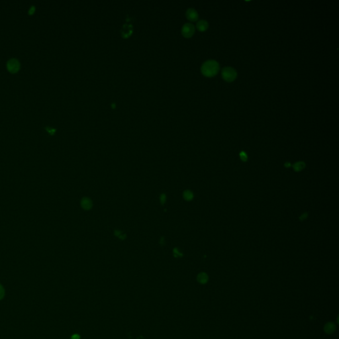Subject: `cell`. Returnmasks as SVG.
Instances as JSON below:
<instances>
[{"instance_id": "17", "label": "cell", "mask_w": 339, "mask_h": 339, "mask_svg": "<svg viewBox=\"0 0 339 339\" xmlns=\"http://www.w3.org/2000/svg\"><path fill=\"white\" fill-rule=\"evenodd\" d=\"M290 166L289 163H286V166Z\"/></svg>"}, {"instance_id": "3", "label": "cell", "mask_w": 339, "mask_h": 339, "mask_svg": "<svg viewBox=\"0 0 339 339\" xmlns=\"http://www.w3.org/2000/svg\"><path fill=\"white\" fill-rule=\"evenodd\" d=\"M8 70L12 74L17 73L20 69V63L15 58H11L7 63Z\"/></svg>"}, {"instance_id": "10", "label": "cell", "mask_w": 339, "mask_h": 339, "mask_svg": "<svg viewBox=\"0 0 339 339\" xmlns=\"http://www.w3.org/2000/svg\"><path fill=\"white\" fill-rule=\"evenodd\" d=\"M208 279L209 278L207 274L204 272H201L200 273H199L197 276V281L200 283H202V284L206 283L208 281Z\"/></svg>"}, {"instance_id": "2", "label": "cell", "mask_w": 339, "mask_h": 339, "mask_svg": "<svg viewBox=\"0 0 339 339\" xmlns=\"http://www.w3.org/2000/svg\"><path fill=\"white\" fill-rule=\"evenodd\" d=\"M221 76L227 82H232L236 80L237 77V72L236 70L232 67H224L221 72Z\"/></svg>"}, {"instance_id": "6", "label": "cell", "mask_w": 339, "mask_h": 339, "mask_svg": "<svg viewBox=\"0 0 339 339\" xmlns=\"http://www.w3.org/2000/svg\"><path fill=\"white\" fill-rule=\"evenodd\" d=\"M121 35L124 38L129 37L133 32V27L131 25H125L121 29Z\"/></svg>"}, {"instance_id": "5", "label": "cell", "mask_w": 339, "mask_h": 339, "mask_svg": "<svg viewBox=\"0 0 339 339\" xmlns=\"http://www.w3.org/2000/svg\"><path fill=\"white\" fill-rule=\"evenodd\" d=\"M186 17L188 18V20H190V21H193V22L196 21H197L199 17L198 13L194 9L192 8L189 9L186 11Z\"/></svg>"}, {"instance_id": "16", "label": "cell", "mask_w": 339, "mask_h": 339, "mask_svg": "<svg viewBox=\"0 0 339 339\" xmlns=\"http://www.w3.org/2000/svg\"><path fill=\"white\" fill-rule=\"evenodd\" d=\"M72 339H80V336L78 334H74L72 337Z\"/></svg>"}, {"instance_id": "13", "label": "cell", "mask_w": 339, "mask_h": 339, "mask_svg": "<svg viewBox=\"0 0 339 339\" xmlns=\"http://www.w3.org/2000/svg\"><path fill=\"white\" fill-rule=\"evenodd\" d=\"M239 156H240V159L242 160L243 162H245V161L247 160L248 156H247V154H246L245 152H244V151L240 152V154H239Z\"/></svg>"}, {"instance_id": "7", "label": "cell", "mask_w": 339, "mask_h": 339, "mask_svg": "<svg viewBox=\"0 0 339 339\" xmlns=\"http://www.w3.org/2000/svg\"><path fill=\"white\" fill-rule=\"evenodd\" d=\"M196 27L198 31H200L201 32H204L208 29L209 24L205 20H200L197 23Z\"/></svg>"}, {"instance_id": "11", "label": "cell", "mask_w": 339, "mask_h": 339, "mask_svg": "<svg viewBox=\"0 0 339 339\" xmlns=\"http://www.w3.org/2000/svg\"><path fill=\"white\" fill-rule=\"evenodd\" d=\"M305 167V164L304 162H298L295 163L293 165V168L294 169V170L296 172L301 171V170L304 169Z\"/></svg>"}, {"instance_id": "4", "label": "cell", "mask_w": 339, "mask_h": 339, "mask_svg": "<svg viewBox=\"0 0 339 339\" xmlns=\"http://www.w3.org/2000/svg\"><path fill=\"white\" fill-rule=\"evenodd\" d=\"M195 32V27L191 23H185L182 29V33L185 38H190Z\"/></svg>"}, {"instance_id": "12", "label": "cell", "mask_w": 339, "mask_h": 339, "mask_svg": "<svg viewBox=\"0 0 339 339\" xmlns=\"http://www.w3.org/2000/svg\"><path fill=\"white\" fill-rule=\"evenodd\" d=\"M184 197L185 200L187 201H190L194 197V195L193 193H192L191 191L187 190L185 191L184 193Z\"/></svg>"}, {"instance_id": "8", "label": "cell", "mask_w": 339, "mask_h": 339, "mask_svg": "<svg viewBox=\"0 0 339 339\" xmlns=\"http://www.w3.org/2000/svg\"><path fill=\"white\" fill-rule=\"evenodd\" d=\"M335 330H336V325L332 322H327L324 327V331L327 334L333 333Z\"/></svg>"}, {"instance_id": "14", "label": "cell", "mask_w": 339, "mask_h": 339, "mask_svg": "<svg viewBox=\"0 0 339 339\" xmlns=\"http://www.w3.org/2000/svg\"><path fill=\"white\" fill-rule=\"evenodd\" d=\"M5 289L4 288V286H3L1 283H0V300H2V299L4 298L5 296Z\"/></svg>"}, {"instance_id": "15", "label": "cell", "mask_w": 339, "mask_h": 339, "mask_svg": "<svg viewBox=\"0 0 339 339\" xmlns=\"http://www.w3.org/2000/svg\"><path fill=\"white\" fill-rule=\"evenodd\" d=\"M35 8L34 7V6H32V7L30 8V9H29V15H32L35 13Z\"/></svg>"}, {"instance_id": "1", "label": "cell", "mask_w": 339, "mask_h": 339, "mask_svg": "<svg viewBox=\"0 0 339 339\" xmlns=\"http://www.w3.org/2000/svg\"><path fill=\"white\" fill-rule=\"evenodd\" d=\"M220 66L216 60H209L203 64L201 68V72L204 76L211 78L215 76L219 72Z\"/></svg>"}, {"instance_id": "9", "label": "cell", "mask_w": 339, "mask_h": 339, "mask_svg": "<svg viewBox=\"0 0 339 339\" xmlns=\"http://www.w3.org/2000/svg\"><path fill=\"white\" fill-rule=\"evenodd\" d=\"M81 205L84 209L87 210L92 207V203L89 198H83L81 201Z\"/></svg>"}]
</instances>
